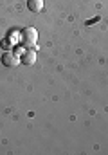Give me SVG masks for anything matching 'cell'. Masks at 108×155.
<instances>
[{
    "label": "cell",
    "mask_w": 108,
    "mask_h": 155,
    "mask_svg": "<svg viewBox=\"0 0 108 155\" xmlns=\"http://www.w3.org/2000/svg\"><path fill=\"white\" fill-rule=\"evenodd\" d=\"M20 41H22L24 47L34 49L36 41H38V31H36L34 27H25V29L22 31V35H20Z\"/></svg>",
    "instance_id": "6da1fadb"
},
{
    "label": "cell",
    "mask_w": 108,
    "mask_h": 155,
    "mask_svg": "<svg viewBox=\"0 0 108 155\" xmlns=\"http://www.w3.org/2000/svg\"><path fill=\"white\" fill-rule=\"evenodd\" d=\"M18 63H22V61H20V58H18L15 52L5 51V52L2 54V65H4V67H16Z\"/></svg>",
    "instance_id": "7a4b0ae2"
},
{
    "label": "cell",
    "mask_w": 108,
    "mask_h": 155,
    "mask_svg": "<svg viewBox=\"0 0 108 155\" xmlns=\"http://www.w3.org/2000/svg\"><path fill=\"white\" fill-rule=\"evenodd\" d=\"M20 61L24 63V65H33L36 61V52L34 49H29V51H25L22 56H20Z\"/></svg>",
    "instance_id": "3957f363"
},
{
    "label": "cell",
    "mask_w": 108,
    "mask_h": 155,
    "mask_svg": "<svg viewBox=\"0 0 108 155\" xmlns=\"http://www.w3.org/2000/svg\"><path fill=\"white\" fill-rule=\"evenodd\" d=\"M27 9L31 13H40L43 9V0H27Z\"/></svg>",
    "instance_id": "277c9868"
},
{
    "label": "cell",
    "mask_w": 108,
    "mask_h": 155,
    "mask_svg": "<svg viewBox=\"0 0 108 155\" xmlns=\"http://www.w3.org/2000/svg\"><path fill=\"white\" fill-rule=\"evenodd\" d=\"M4 49H9V43H7V40H2V43H0Z\"/></svg>",
    "instance_id": "5b68a950"
},
{
    "label": "cell",
    "mask_w": 108,
    "mask_h": 155,
    "mask_svg": "<svg viewBox=\"0 0 108 155\" xmlns=\"http://www.w3.org/2000/svg\"><path fill=\"white\" fill-rule=\"evenodd\" d=\"M97 20H99V15H97V16H96V18H92V20H88V22H87V24H88V25H90V24H94V22H97Z\"/></svg>",
    "instance_id": "8992f818"
}]
</instances>
